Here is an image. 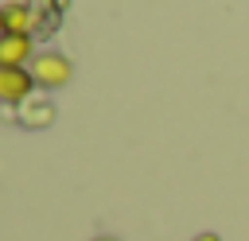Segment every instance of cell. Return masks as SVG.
<instances>
[{"label":"cell","instance_id":"obj_1","mask_svg":"<svg viewBox=\"0 0 249 241\" xmlns=\"http://www.w3.org/2000/svg\"><path fill=\"white\" fill-rule=\"evenodd\" d=\"M70 58H62V54H35V62H31V78H35V86H43V89H58V86H66L70 82Z\"/></svg>","mask_w":249,"mask_h":241},{"label":"cell","instance_id":"obj_7","mask_svg":"<svg viewBox=\"0 0 249 241\" xmlns=\"http://www.w3.org/2000/svg\"><path fill=\"white\" fill-rule=\"evenodd\" d=\"M93 241H117V237H93Z\"/></svg>","mask_w":249,"mask_h":241},{"label":"cell","instance_id":"obj_6","mask_svg":"<svg viewBox=\"0 0 249 241\" xmlns=\"http://www.w3.org/2000/svg\"><path fill=\"white\" fill-rule=\"evenodd\" d=\"M0 35H8V27H4V12H0Z\"/></svg>","mask_w":249,"mask_h":241},{"label":"cell","instance_id":"obj_3","mask_svg":"<svg viewBox=\"0 0 249 241\" xmlns=\"http://www.w3.org/2000/svg\"><path fill=\"white\" fill-rule=\"evenodd\" d=\"M23 62H35L31 58V35H0V70L4 66H23Z\"/></svg>","mask_w":249,"mask_h":241},{"label":"cell","instance_id":"obj_4","mask_svg":"<svg viewBox=\"0 0 249 241\" xmlns=\"http://www.w3.org/2000/svg\"><path fill=\"white\" fill-rule=\"evenodd\" d=\"M0 12H4V27L16 31V35H31V27L39 23V12L27 8V4H8V8H0Z\"/></svg>","mask_w":249,"mask_h":241},{"label":"cell","instance_id":"obj_5","mask_svg":"<svg viewBox=\"0 0 249 241\" xmlns=\"http://www.w3.org/2000/svg\"><path fill=\"white\" fill-rule=\"evenodd\" d=\"M195 241H222V237H218V233H198Z\"/></svg>","mask_w":249,"mask_h":241},{"label":"cell","instance_id":"obj_2","mask_svg":"<svg viewBox=\"0 0 249 241\" xmlns=\"http://www.w3.org/2000/svg\"><path fill=\"white\" fill-rule=\"evenodd\" d=\"M31 86H35L31 70H23V66H4V70H0V101H8V105L27 101Z\"/></svg>","mask_w":249,"mask_h":241}]
</instances>
